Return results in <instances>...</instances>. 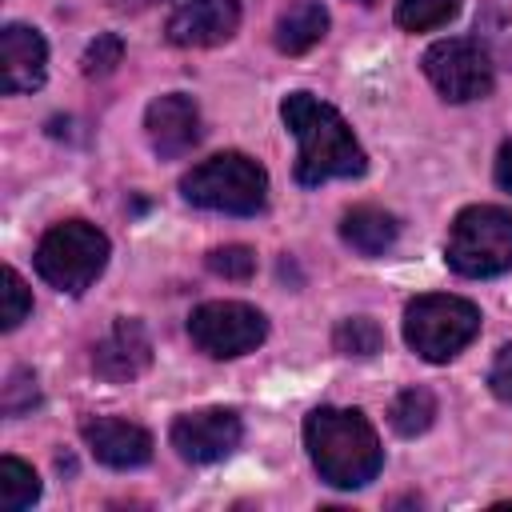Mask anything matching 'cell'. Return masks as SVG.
Returning a JSON list of instances; mask_svg holds the SVG:
<instances>
[{
	"instance_id": "cell-1",
	"label": "cell",
	"mask_w": 512,
	"mask_h": 512,
	"mask_svg": "<svg viewBox=\"0 0 512 512\" xmlns=\"http://www.w3.org/2000/svg\"><path fill=\"white\" fill-rule=\"evenodd\" d=\"M280 116L288 132L300 140L296 180L304 188H320L324 180H336V176H360L368 168L364 148L356 144L344 116L332 104L316 100L312 92H292L280 104Z\"/></svg>"
},
{
	"instance_id": "cell-2",
	"label": "cell",
	"mask_w": 512,
	"mask_h": 512,
	"mask_svg": "<svg viewBox=\"0 0 512 512\" xmlns=\"http://www.w3.org/2000/svg\"><path fill=\"white\" fill-rule=\"evenodd\" d=\"M304 444L332 488H364L384 464L376 428L356 408H316L304 420Z\"/></svg>"
},
{
	"instance_id": "cell-3",
	"label": "cell",
	"mask_w": 512,
	"mask_h": 512,
	"mask_svg": "<svg viewBox=\"0 0 512 512\" xmlns=\"http://www.w3.org/2000/svg\"><path fill=\"white\" fill-rule=\"evenodd\" d=\"M180 192L188 204L208 208V212H228V216H256L268 200V176L264 168L244 156V152H220L204 164H196L184 180Z\"/></svg>"
},
{
	"instance_id": "cell-4",
	"label": "cell",
	"mask_w": 512,
	"mask_h": 512,
	"mask_svg": "<svg viewBox=\"0 0 512 512\" xmlns=\"http://www.w3.org/2000/svg\"><path fill=\"white\" fill-rule=\"evenodd\" d=\"M448 264L460 276H500L512 268V212L500 204H472L452 220L448 244H444Z\"/></svg>"
},
{
	"instance_id": "cell-5",
	"label": "cell",
	"mask_w": 512,
	"mask_h": 512,
	"mask_svg": "<svg viewBox=\"0 0 512 512\" xmlns=\"http://www.w3.org/2000/svg\"><path fill=\"white\" fill-rule=\"evenodd\" d=\"M480 332V308L464 296H416L404 308V340L416 356L444 364Z\"/></svg>"
},
{
	"instance_id": "cell-6",
	"label": "cell",
	"mask_w": 512,
	"mask_h": 512,
	"mask_svg": "<svg viewBox=\"0 0 512 512\" xmlns=\"http://www.w3.org/2000/svg\"><path fill=\"white\" fill-rule=\"evenodd\" d=\"M104 264H108V236L88 220L52 224L36 244V272L68 296H80L104 272Z\"/></svg>"
},
{
	"instance_id": "cell-7",
	"label": "cell",
	"mask_w": 512,
	"mask_h": 512,
	"mask_svg": "<svg viewBox=\"0 0 512 512\" xmlns=\"http://www.w3.org/2000/svg\"><path fill=\"white\" fill-rule=\"evenodd\" d=\"M188 336H192V344H196L204 356L232 360V356L252 352V348L268 336V320H264V312H256L252 304H240V300H212V304H200V308L188 316Z\"/></svg>"
},
{
	"instance_id": "cell-8",
	"label": "cell",
	"mask_w": 512,
	"mask_h": 512,
	"mask_svg": "<svg viewBox=\"0 0 512 512\" xmlns=\"http://www.w3.org/2000/svg\"><path fill=\"white\" fill-rule=\"evenodd\" d=\"M420 64L432 88L452 104L480 100L492 92V56L488 48H480V40H464V36L436 40Z\"/></svg>"
},
{
	"instance_id": "cell-9",
	"label": "cell",
	"mask_w": 512,
	"mask_h": 512,
	"mask_svg": "<svg viewBox=\"0 0 512 512\" xmlns=\"http://www.w3.org/2000/svg\"><path fill=\"white\" fill-rule=\"evenodd\" d=\"M172 448L180 460L188 464H212V460H224L240 436H244V424L232 408H200V412H184L176 416L172 424Z\"/></svg>"
},
{
	"instance_id": "cell-10",
	"label": "cell",
	"mask_w": 512,
	"mask_h": 512,
	"mask_svg": "<svg viewBox=\"0 0 512 512\" xmlns=\"http://www.w3.org/2000/svg\"><path fill=\"white\" fill-rule=\"evenodd\" d=\"M240 28V0H184L168 16V40L180 48L224 44Z\"/></svg>"
},
{
	"instance_id": "cell-11",
	"label": "cell",
	"mask_w": 512,
	"mask_h": 512,
	"mask_svg": "<svg viewBox=\"0 0 512 512\" xmlns=\"http://www.w3.org/2000/svg\"><path fill=\"white\" fill-rule=\"evenodd\" d=\"M144 132H148V144H152L156 156L176 160V156H184V152H192L200 144V112H196V104L188 96L168 92V96L148 104Z\"/></svg>"
},
{
	"instance_id": "cell-12",
	"label": "cell",
	"mask_w": 512,
	"mask_h": 512,
	"mask_svg": "<svg viewBox=\"0 0 512 512\" xmlns=\"http://www.w3.org/2000/svg\"><path fill=\"white\" fill-rule=\"evenodd\" d=\"M152 364V340L140 320H116L112 332L92 348V368L108 384H128Z\"/></svg>"
},
{
	"instance_id": "cell-13",
	"label": "cell",
	"mask_w": 512,
	"mask_h": 512,
	"mask_svg": "<svg viewBox=\"0 0 512 512\" xmlns=\"http://www.w3.org/2000/svg\"><path fill=\"white\" fill-rule=\"evenodd\" d=\"M80 436L92 448V456L108 468H140L152 460V436L120 416H92L80 424Z\"/></svg>"
},
{
	"instance_id": "cell-14",
	"label": "cell",
	"mask_w": 512,
	"mask_h": 512,
	"mask_svg": "<svg viewBox=\"0 0 512 512\" xmlns=\"http://www.w3.org/2000/svg\"><path fill=\"white\" fill-rule=\"evenodd\" d=\"M48 72V48L44 36L28 24H8L0 32V84L8 96L32 92L44 84Z\"/></svg>"
},
{
	"instance_id": "cell-15",
	"label": "cell",
	"mask_w": 512,
	"mask_h": 512,
	"mask_svg": "<svg viewBox=\"0 0 512 512\" xmlns=\"http://www.w3.org/2000/svg\"><path fill=\"white\" fill-rule=\"evenodd\" d=\"M340 236H344V244L352 248V252H360V256H384L392 244H396V236H400V224H396V216L392 212H384V208H352V212H344V220H340Z\"/></svg>"
},
{
	"instance_id": "cell-16",
	"label": "cell",
	"mask_w": 512,
	"mask_h": 512,
	"mask_svg": "<svg viewBox=\"0 0 512 512\" xmlns=\"http://www.w3.org/2000/svg\"><path fill=\"white\" fill-rule=\"evenodd\" d=\"M328 32V12L320 0H296L280 20H276V48L288 56L308 52L312 44H320V36Z\"/></svg>"
},
{
	"instance_id": "cell-17",
	"label": "cell",
	"mask_w": 512,
	"mask_h": 512,
	"mask_svg": "<svg viewBox=\"0 0 512 512\" xmlns=\"http://www.w3.org/2000/svg\"><path fill=\"white\" fill-rule=\"evenodd\" d=\"M388 420H392V428H396L400 436H420V432H428L432 420H436V396H432L428 388H404V392L392 400Z\"/></svg>"
},
{
	"instance_id": "cell-18",
	"label": "cell",
	"mask_w": 512,
	"mask_h": 512,
	"mask_svg": "<svg viewBox=\"0 0 512 512\" xmlns=\"http://www.w3.org/2000/svg\"><path fill=\"white\" fill-rule=\"evenodd\" d=\"M476 24L488 44V56H496L504 68H512V0H484Z\"/></svg>"
},
{
	"instance_id": "cell-19",
	"label": "cell",
	"mask_w": 512,
	"mask_h": 512,
	"mask_svg": "<svg viewBox=\"0 0 512 512\" xmlns=\"http://www.w3.org/2000/svg\"><path fill=\"white\" fill-rule=\"evenodd\" d=\"M36 496H40L36 472H32L24 460L4 456V460H0V504H4L8 512H20V508L36 504Z\"/></svg>"
},
{
	"instance_id": "cell-20",
	"label": "cell",
	"mask_w": 512,
	"mask_h": 512,
	"mask_svg": "<svg viewBox=\"0 0 512 512\" xmlns=\"http://www.w3.org/2000/svg\"><path fill=\"white\" fill-rule=\"evenodd\" d=\"M460 12V0H400L396 4V24L408 32H428L448 24Z\"/></svg>"
},
{
	"instance_id": "cell-21",
	"label": "cell",
	"mask_w": 512,
	"mask_h": 512,
	"mask_svg": "<svg viewBox=\"0 0 512 512\" xmlns=\"http://www.w3.org/2000/svg\"><path fill=\"white\" fill-rule=\"evenodd\" d=\"M332 340H336V352H344V356H376L384 344V332L376 328V320L352 316V320H340Z\"/></svg>"
},
{
	"instance_id": "cell-22",
	"label": "cell",
	"mask_w": 512,
	"mask_h": 512,
	"mask_svg": "<svg viewBox=\"0 0 512 512\" xmlns=\"http://www.w3.org/2000/svg\"><path fill=\"white\" fill-rule=\"evenodd\" d=\"M208 268L216 276H224V280H248L256 272V256L244 244H224V248H212L208 252Z\"/></svg>"
},
{
	"instance_id": "cell-23",
	"label": "cell",
	"mask_w": 512,
	"mask_h": 512,
	"mask_svg": "<svg viewBox=\"0 0 512 512\" xmlns=\"http://www.w3.org/2000/svg\"><path fill=\"white\" fill-rule=\"evenodd\" d=\"M32 312V296H28V284L20 280L16 268H4V328H20Z\"/></svg>"
},
{
	"instance_id": "cell-24",
	"label": "cell",
	"mask_w": 512,
	"mask_h": 512,
	"mask_svg": "<svg viewBox=\"0 0 512 512\" xmlns=\"http://www.w3.org/2000/svg\"><path fill=\"white\" fill-rule=\"evenodd\" d=\"M120 56H124V44H120V36H112V32H104V36H96L92 44H88V52H84V76H108L116 64H120Z\"/></svg>"
},
{
	"instance_id": "cell-25",
	"label": "cell",
	"mask_w": 512,
	"mask_h": 512,
	"mask_svg": "<svg viewBox=\"0 0 512 512\" xmlns=\"http://www.w3.org/2000/svg\"><path fill=\"white\" fill-rule=\"evenodd\" d=\"M32 404H36V380H32V372H12L8 384H4V412L8 416H20Z\"/></svg>"
},
{
	"instance_id": "cell-26",
	"label": "cell",
	"mask_w": 512,
	"mask_h": 512,
	"mask_svg": "<svg viewBox=\"0 0 512 512\" xmlns=\"http://www.w3.org/2000/svg\"><path fill=\"white\" fill-rule=\"evenodd\" d=\"M488 384H492V392H496L504 404H512V344H504V348L496 352L492 372H488Z\"/></svg>"
},
{
	"instance_id": "cell-27",
	"label": "cell",
	"mask_w": 512,
	"mask_h": 512,
	"mask_svg": "<svg viewBox=\"0 0 512 512\" xmlns=\"http://www.w3.org/2000/svg\"><path fill=\"white\" fill-rule=\"evenodd\" d=\"M496 184L504 192H512V144H504L500 156H496Z\"/></svg>"
},
{
	"instance_id": "cell-28",
	"label": "cell",
	"mask_w": 512,
	"mask_h": 512,
	"mask_svg": "<svg viewBox=\"0 0 512 512\" xmlns=\"http://www.w3.org/2000/svg\"><path fill=\"white\" fill-rule=\"evenodd\" d=\"M112 4L128 12V8H148V4H156V0H112Z\"/></svg>"
},
{
	"instance_id": "cell-29",
	"label": "cell",
	"mask_w": 512,
	"mask_h": 512,
	"mask_svg": "<svg viewBox=\"0 0 512 512\" xmlns=\"http://www.w3.org/2000/svg\"><path fill=\"white\" fill-rule=\"evenodd\" d=\"M356 4H376V0H356Z\"/></svg>"
}]
</instances>
